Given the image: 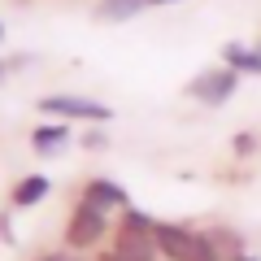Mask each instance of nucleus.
<instances>
[{
  "label": "nucleus",
  "mask_w": 261,
  "mask_h": 261,
  "mask_svg": "<svg viewBox=\"0 0 261 261\" xmlns=\"http://www.w3.org/2000/svg\"><path fill=\"white\" fill-rule=\"evenodd\" d=\"M235 87H240V70L222 65V70H205V74L187 87V96H196L200 105H226Z\"/></svg>",
  "instance_id": "1"
},
{
  "label": "nucleus",
  "mask_w": 261,
  "mask_h": 261,
  "mask_svg": "<svg viewBox=\"0 0 261 261\" xmlns=\"http://www.w3.org/2000/svg\"><path fill=\"white\" fill-rule=\"evenodd\" d=\"M222 61L231 65V70H240V74H261V57H257V48L226 44V48H222Z\"/></svg>",
  "instance_id": "7"
},
{
  "label": "nucleus",
  "mask_w": 261,
  "mask_h": 261,
  "mask_svg": "<svg viewBox=\"0 0 261 261\" xmlns=\"http://www.w3.org/2000/svg\"><path fill=\"white\" fill-rule=\"evenodd\" d=\"M39 261H74L70 252H48V257H39Z\"/></svg>",
  "instance_id": "13"
},
{
  "label": "nucleus",
  "mask_w": 261,
  "mask_h": 261,
  "mask_svg": "<svg viewBox=\"0 0 261 261\" xmlns=\"http://www.w3.org/2000/svg\"><path fill=\"white\" fill-rule=\"evenodd\" d=\"M39 113H65V118H83V122H109V105L100 100H83V96H44Z\"/></svg>",
  "instance_id": "3"
},
{
  "label": "nucleus",
  "mask_w": 261,
  "mask_h": 261,
  "mask_svg": "<svg viewBox=\"0 0 261 261\" xmlns=\"http://www.w3.org/2000/svg\"><path fill=\"white\" fill-rule=\"evenodd\" d=\"M100 261H126V257H122V252H105Z\"/></svg>",
  "instance_id": "14"
},
{
  "label": "nucleus",
  "mask_w": 261,
  "mask_h": 261,
  "mask_svg": "<svg viewBox=\"0 0 261 261\" xmlns=\"http://www.w3.org/2000/svg\"><path fill=\"white\" fill-rule=\"evenodd\" d=\"M113 252H122L126 261H157V240H152V231H118V244H113Z\"/></svg>",
  "instance_id": "5"
},
{
  "label": "nucleus",
  "mask_w": 261,
  "mask_h": 261,
  "mask_svg": "<svg viewBox=\"0 0 261 261\" xmlns=\"http://www.w3.org/2000/svg\"><path fill=\"white\" fill-rule=\"evenodd\" d=\"M148 5H170V0H148Z\"/></svg>",
  "instance_id": "15"
},
{
  "label": "nucleus",
  "mask_w": 261,
  "mask_h": 261,
  "mask_svg": "<svg viewBox=\"0 0 261 261\" xmlns=\"http://www.w3.org/2000/svg\"><path fill=\"white\" fill-rule=\"evenodd\" d=\"M100 235H105V209H96V205L83 200V205L70 214L65 244H70V248H92V244H100Z\"/></svg>",
  "instance_id": "2"
},
{
  "label": "nucleus",
  "mask_w": 261,
  "mask_h": 261,
  "mask_svg": "<svg viewBox=\"0 0 261 261\" xmlns=\"http://www.w3.org/2000/svg\"><path fill=\"white\" fill-rule=\"evenodd\" d=\"M148 0H100V22H126L144 9Z\"/></svg>",
  "instance_id": "8"
},
{
  "label": "nucleus",
  "mask_w": 261,
  "mask_h": 261,
  "mask_svg": "<svg viewBox=\"0 0 261 261\" xmlns=\"http://www.w3.org/2000/svg\"><path fill=\"white\" fill-rule=\"evenodd\" d=\"M152 240H157L161 257H170V261H192V257H196V244H200V235H196V231H187V226H170V222H157Z\"/></svg>",
  "instance_id": "4"
},
{
  "label": "nucleus",
  "mask_w": 261,
  "mask_h": 261,
  "mask_svg": "<svg viewBox=\"0 0 261 261\" xmlns=\"http://www.w3.org/2000/svg\"><path fill=\"white\" fill-rule=\"evenodd\" d=\"M122 231H157V222H152L148 214H140V209H126V218H122Z\"/></svg>",
  "instance_id": "11"
},
{
  "label": "nucleus",
  "mask_w": 261,
  "mask_h": 261,
  "mask_svg": "<svg viewBox=\"0 0 261 261\" xmlns=\"http://www.w3.org/2000/svg\"><path fill=\"white\" fill-rule=\"evenodd\" d=\"M0 74H5V65H0Z\"/></svg>",
  "instance_id": "18"
},
{
  "label": "nucleus",
  "mask_w": 261,
  "mask_h": 261,
  "mask_svg": "<svg viewBox=\"0 0 261 261\" xmlns=\"http://www.w3.org/2000/svg\"><path fill=\"white\" fill-rule=\"evenodd\" d=\"M257 57H261V44H257Z\"/></svg>",
  "instance_id": "17"
},
{
  "label": "nucleus",
  "mask_w": 261,
  "mask_h": 261,
  "mask_svg": "<svg viewBox=\"0 0 261 261\" xmlns=\"http://www.w3.org/2000/svg\"><path fill=\"white\" fill-rule=\"evenodd\" d=\"M57 144H65V126H39L35 130V148L39 152H57Z\"/></svg>",
  "instance_id": "10"
},
{
  "label": "nucleus",
  "mask_w": 261,
  "mask_h": 261,
  "mask_svg": "<svg viewBox=\"0 0 261 261\" xmlns=\"http://www.w3.org/2000/svg\"><path fill=\"white\" fill-rule=\"evenodd\" d=\"M87 205H96V209H118V205H126V192H122L113 178H92V183H87Z\"/></svg>",
  "instance_id": "6"
},
{
  "label": "nucleus",
  "mask_w": 261,
  "mask_h": 261,
  "mask_svg": "<svg viewBox=\"0 0 261 261\" xmlns=\"http://www.w3.org/2000/svg\"><path fill=\"white\" fill-rule=\"evenodd\" d=\"M240 261H257V257H248V252H244V257H240Z\"/></svg>",
  "instance_id": "16"
},
{
  "label": "nucleus",
  "mask_w": 261,
  "mask_h": 261,
  "mask_svg": "<svg viewBox=\"0 0 261 261\" xmlns=\"http://www.w3.org/2000/svg\"><path fill=\"white\" fill-rule=\"evenodd\" d=\"M235 152L248 157V152H252V135H235Z\"/></svg>",
  "instance_id": "12"
},
{
  "label": "nucleus",
  "mask_w": 261,
  "mask_h": 261,
  "mask_svg": "<svg viewBox=\"0 0 261 261\" xmlns=\"http://www.w3.org/2000/svg\"><path fill=\"white\" fill-rule=\"evenodd\" d=\"M44 196H48V178L31 174V178H22V187L13 192V200H18V205H35V200H44Z\"/></svg>",
  "instance_id": "9"
}]
</instances>
